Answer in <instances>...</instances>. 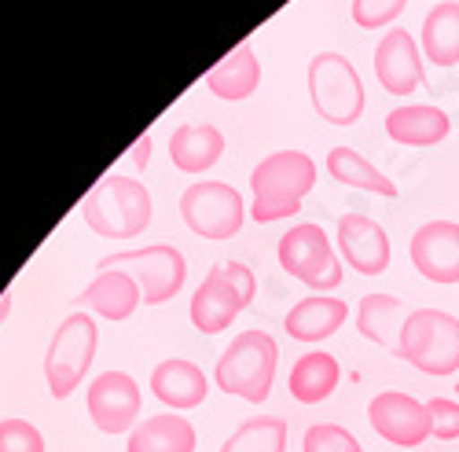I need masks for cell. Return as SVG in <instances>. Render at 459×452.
<instances>
[{
	"label": "cell",
	"mask_w": 459,
	"mask_h": 452,
	"mask_svg": "<svg viewBox=\"0 0 459 452\" xmlns=\"http://www.w3.org/2000/svg\"><path fill=\"white\" fill-rule=\"evenodd\" d=\"M408 0H353V22L360 30H378V26H390L401 12H404Z\"/></svg>",
	"instance_id": "f546056e"
},
{
	"label": "cell",
	"mask_w": 459,
	"mask_h": 452,
	"mask_svg": "<svg viewBox=\"0 0 459 452\" xmlns=\"http://www.w3.org/2000/svg\"><path fill=\"white\" fill-rule=\"evenodd\" d=\"M129 452H195V427L184 416L162 412V416L143 420L129 434Z\"/></svg>",
	"instance_id": "484cf974"
},
{
	"label": "cell",
	"mask_w": 459,
	"mask_h": 452,
	"mask_svg": "<svg viewBox=\"0 0 459 452\" xmlns=\"http://www.w3.org/2000/svg\"><path fill=\"white\" fill-rule=\"evenodd\" d=\"M100 273L107 269H122L140 283L143 294V306H162V301L177 298V291L187 280V261L177 247L155 243V247H140V250H122V254H110L100 257Z\"/></svg>",
	"instance_id": "ba28073f"
},
{
	"label": "cell",
	"mask_w": 459,
	"mask_h": 452,
	"mask_svg": "<svg viewBox=\"0 0 459 452\" xmlns=\"http://www.w3.org/2000/svg\"><path fill=\"white\" fill-rule=\"evenodd\" d=\"M180 217L195 236L221 243V239H232L243 229L247 206L232 184L203 180V184H191L180 196Z\"/></svg>",
	"instance_id": "30bf717a"
},
{
	"label": "cell",
	"mask_w": 459,
	"mask_h": 452,
	"mask_svg": "<svg viewBox=\"0 0 459 452\" xmlns=\"http://www.w3.org/2000/svg\"><path fill=\"white\" fill-rule=\"evenodd\" d=\"M423 56L434 66H455L459 63V0H441L423 19V33H419Z\"/></svg>",
	"instance_id": "603a6c76"
},
{
	"label": "cell",
	"mask_w": 459,
	"mask_h": 452,
	"mask_svg": "<svg viewBox=\"0 0 459 452\" xmlns=\"http://www.w3.org/2000/svg\"><path fill=\"white\" fill-rule=\"evenodd\" d=\"M452 133V122L441 107L430 103H404L386 115V136L404 147H434Z\"/></svg>",
	"instance_id": "ac0fdd59"
},
{
	"label": "cell",
	"mask_w": 459,
	"mask_h": 452,
	"mask_svg": "<svg viewBox=\"0 0 459 452\" xmlns=\"http://www.w3.org/2000/svg\"><path fill=\"white\" fill-rule=\"evenodd\" d=\"M327 173L338 180V184H350V187H360V192H375L382 199H397V184L382 173L378 166H371L357 147H346L338 143L327 151Z\"/></svg>",
	"instance_id": "d4e9b609"
},
{
	"label": "cell",
	"mask_w": 459,
	"mask_h": 452,
	"mask_svg": "<svg viewBox=\"0 0 459 452\" xmlns=\"http://www.w3.org/2000/svg\"><path fill=\"white\" fill-rule=\"evenodd\" d=\"M280 269L294 280H301L305 287L313 291H334L342 283V265L334 257V247L327 239V232L320 229V224L305 221V224H294L290 232H283L280 239Z\"/></svg>",
	"instance_id": "9c48e42d"
},
{
	"label": "cell",
	"mask_w": 459,
	"mask_h": 452,
	"mask_svg": "<svg viewBox=\"0 0 459 452\" xmlns=\"http://www.w3.org/2000/svg\"><path fill=\"white\" fill-rule=\"evenodd\" d=\"M0 452H45V438L26 420H0Z\"/></svg>",
	"instance_id": "f1b7e54d"
},
{
	"label": "cell",
	"mask_w": 459,
	"mask_h": 452,
	"mask_svg": "<svg viewBox=\"0 0 459 452\" xmlns=\"http://www.w3.org/2000/svg\"><path fill=\"white\" fill-rule=\"evenodd\" d=\"M74 301H78V306H85V309H92V313H100V317H107V320H129V317L140 309L143 294H140V283H136L129 273L107 269V273H100Z\"/></svg>",
	"instance_id": "e0dca14e"
},
{
	"label": "cell",
	"mask_w": 459,
	"mask_h": 452,
	"mask_svg": "<svg viewBox=\"0 0 459 452\" xmlns=\"http://www.w3.org/2000/svg\"><path fill=\"white\" fill-rule=\"evenodd\" d=\"M8 313H12V291H4V294H0V324L8 320Z\"/></svg>",
	"instance_id": "d6a6232c"
},
{
	"label": "cell",
	"mask_w": 459,
	"mask_h": 452,
	"mask_svg": "<svg viewBox=\"0 0 459 452\" xmlns=\"http://www.w3.org/2000/svg\"><path fill=\"white\" fill-rule=\"evenodd\" d=\"M224 155V133L206 122L177 126L169 136V162L180 173H206Z\"/></svg>",
	"instance_id": "ffe728a7"
},
{
	"label": "cell",
	"mask_w": 459,
	"mask_h": 452,
	"mask_svg": "<svg viewBox=\"0 0 459 452\" xmlns=\"http://www.w3.org/2000/svg\"><path fill=\"white\" fill-rule=\"evenodd\" d=\"M408 324L404 301L394 294H364L357 306V331L375 346H386L390 353L401 350V331Z\"/></svg>",
	"instance_id": "44dd1931"
},
{
	"label": "cell",
	"mask_w": 459,
	"mask_h": 452,
	"mask_svg": "<svg viewBox=\"0 0 459 452\" xmlns=\"http://www.w3.org/2000/svg\"><path fill=\"white\" fill-rule=\"evenodd\" d=\"M276 364H280V346L269 331H243L232 338L217 361V387L232 397H243L250 404H264L273 394L276 379Z\"/></svg>",
	"instance_id": "3957f363"
},
{
	"label": "cell",
	"mask_w": 459,
	"mask_h": 452,
	"mask_svg": "<svg viewBox=\"0 0 459 452\" xmlns=\"http://www.w3.org/2000/svg\"><path fill=\"white\" fill-rule=\"evenodd\" d=\"M313 184H316V162L305 151H273L250 173V187H254L250 217L257 224H273L298 213L301 199L313 192Z\"/></svg>",
	"instance_id": "6da1fadb"
},
{
	"label": "cell",
	"mask_w": 459,
	"mask_h": 452,
	"mask_svg": "<svg viewBox=\"0 0 459 452\" xmlns=\"http://www.w3.org/2000/svg\"><path fill=\"white\" fill-rule=\"evenodd\" d=\"M96 346H100V331L89 313H70L56 327L48 353H45V379H48V390L56 401H66L82 387L85 371L96 361Z\"/></svg>",
	"instance_id": "52a82bcc"
},
{
	"label": "cell",
	"mask_w": 459,
	"mask_h": 452,
	"mask_svg": "<svg viewBox=\"0 0 459 452\" xmlns=\"http://www.w3.org/2000/svg\"><path fill=\"white\" fill-rule=\"evenodd\" d=\"M85 404H89V416H92L96 430L129 434L136 416H140V387L126 371H103L89 383Z\"/></svg>",
	"instance_id": "4fadbf2b"
},
{
	"label": "cell",
	"mask_w": 459,
	"mask_h": 452,
	"mask_svg": "<svg viewBox=\"0 0 459 452\" xmlns=\"http://www.w3.org/2000/svg\"><path fill=\"white\" fill-rule=\"evenodd\" d=\"M350 317V306L342 298H331V294H309L301 298L298 306H290L283 327L290 338H298V343H324V338H331L342 324H346Z\"/></svg>",
	"instance_id": "2e32d148"
},
{
	"label": "cell",
	"mask_w": 459,
	"mask_h": 452,
	"mask_svg": "<svg viewBox=\"0 0 459 452\" xmlns=\"http://www.w3.org/2000/svg\"><path fill=\"white\" fill-rule=\"evenodd\" d=\"M430 420H434V438L437 441H455L459 438V404L452 397H430Z\"/></svg>",
	"instance_id": "4dcf8cb0"
},
{
	"label": "cell",
	"mask_w": 459,
	"mask_h": 452,
	"mask_svg": "<svg viewBox=\"0 0 459 452\" xmlns=\"http://www.w3.org/2000/svg\"><path fill=\"white\" fill-rule=\"evenodd\" d=\"M408 254H411L415 273L423 280L441 283V287L459 283V224L455 221L419 224L408 243Z\"/></svg>",
	"instance_id": "5bb4252c"
},
{
	"label": "cell",
	"mask_w": 459,
	"mask_h": 452,
	"mask_svg": "<svg viewBox=\"0 0 459 452\" xmlns=\"http://www.w3.org/2000/svg\"><path fill=\"white\" fill-rule=\"evenodd\" d=\"M257 82H261V66H257V56L250 45L232 48L206 74V89L221 100H247V96H254Z\"/></svg>",
	"instance_id": "cb8c5ba5"
},
{
	"label": "cell",
	"mask_w": 459,
	"mask_h": 452,
	"mask_svg": "<svg viewBox=\"0 0 459 452\" xmlns=\"http://www.w3.org/2000/svg\"><path fill=\"white\" fill-rule=\"evenodd\" d=\"M221 452H287V423L280 416H254L228 434Z\"/></svg>",
	"instance_id": "4316f807"
},
{
	"label": "cell",
	"mask_w": 459,
	"mask_h": 452,
	"mask_svg": "<svg viewBox=\"0 0 459 452\" xmlns=\"http://www.w3.org/2000/svg\"><path fill=\"white\" fill-rule=\"evenodd\" d=\"M309 100L327 126H353L364 115V82L342 52L309 59Z\"/></svg>",
	"instance_id": "8992f818"
},
{
	"label": "cell",
	"mask_w": 459,
	"mask_h": 452,
	"mask_svg": "<svg viewBox=\"0 0 459 452\" xmlns=\"http://www.w3.org/2000/svg\"><path fill=\"white\" fill-rule=\"evenodd\" d=\"M334 243L350 261V269L360 276H382L390 269V236L378 221L364 213H342Z\"/></svg>",
	"instance_id": "9a60e30c"
},
{
	"label": "cell",
	"mask_w": 459,
	"mask_h": 452,
	"mask_svg": "<svg viewBox=\"0 0 459 452\" xmlns=\"http://www.w3.org/2000/svg\"><path fill=\"white\" fill-rule=\"evenodd\" d=\"M375 78L390 96H411L419 85L427 82L423 48H419V41L404 26H390L386 37H378V45H375Z\"/></svg>",
	"instance_id": "7c38bea8"
},
{
	"label": "cell",
	"mask_w": 459,
	"mask_h": 452,
	"mask_svg": "<svg viewBox=\"0 0 459 452\" xmlns=\"http://www.w3.org/2000/svg\"><path fill=\"white\" fill-rule=\"evenodd\" d=\"M133 162H136L140 170H143V166L151 162V136H147V133H143V136H140V140L133 143Z\"/></svg>",
	"instance_id": "1f68e13d"
},
{
	"label": "cell",
	"mask_w": 459,
	"mask_h": 452,
	"mask_svg": "<svg viewBox=\"0 0 459 452\" xmlns=\"http://www.w3.org/2000/svg\"><path fill=\"white\" fill-rule=\"evenodd\" d=\"M301 452H364V445L338 423H313L305 430Z\"/></svg>",
	"instance_id": "83f0119b"
},
{
	"label": "cell",
	"mask_w": 459,
	"mask_h": 452,
	"mask_svg": "<svg viewBox=\"0 0 459 452\" xmlns=\"http://www.w3.org/2000/svg\"><path fill=\"white\" fill-rule=\"evenodd\" d=\"M82 217L103 239H136L151 224V192L136 177L110 173L82 203Z\"/></svg>",
	"instance_id": "7a4b0ae2"
},
{
	"label": "cell",
	"mask_w": 459,
	"mask_h": 452,
	"mask_svg": "<svg viewBox=\"0 0 459 452\" xmlns=\"http://www.w3.org/2000/svg\"><path fill=\"white\" fill-rule=\"evenodd\" d=\"M455 397H459V383H455Z\"/></svg>",
	"instance_id": "836d02e7"
},
{
	"label": "cell",
	"mask_w": 459,
	"mask_h": 452,
	"mask_svg": "<svg viewBox=\"0 0 459 452\" xmlns=\"http://www.w3.org/2000/svg\"><path fill=\"white\" fill-rule=\"evenodd\" d=\"M338 379H342L338 357L327 350H309L294 361L287 387H290V397L298 404H320L338 390Z\"/></svg>",
	"instance_id": "7402d4cb"
},
{
	"label": "cell",
	"mask_w": 459,
	"mask_h": 452,
	"mask_svg": "<svg viewBox=\"0 0 459 452\" xmlns=\"http://www.w3.org/2000/svg\"><path fill=\"white\" fill-rule=\"evenodd\" d=\"M368 423L378 438H386L397 448H419L434 438V420L427 401H419L404 390H382L368 404Z\"/></svg>",
	"instance_id": "8fae6325"
},
{
	"label": "cell",
	"mask_w": 459,
	"mask_h": 452,
	"mask_svg": "<svg viewBox=\"0 0 459 452\" xmlns=\"http://www.w3.org/2000/svg\"><path fill=\"white\" fill-rule=\"evenodd\" d=\"M257 280L243 261H221L191 294V324L203 335H221L254 301Z\"/></svg>",
	"instance_id": "5b68a950"
},
{
	"label": "cell",
	"mask_w": 459,
	"mask_h": 452,
	"mask_svg": "<svg viewBox=\"0 0 459 452\" xmlns=\"http://www.w3.org/2000/svg\"><path fill=\"white\" fill-rule=\"evenodd\" d=\"M206 375L199 364L191 361H180V357H169L162 364H155V371H151V394H155L162 404L169 408H195L206 401Z\"/></svg>",
	"instance_id": "d6986e66"
},
{
	"label": "cell",
	"mask_w": 459,
	"mask_h": 452,
	"mask_svg": "<svg viewBox=\"0 0 459 452\" xmlns=\"http://www.w3.org/2000/svg\"><path fill=\"white\" fill-rule=\"evenodd\" d=\"M401 361L423 375H455L459 371V317L445 309H411L401 331Z\"/></svg>",
	"instance_id": "277c9868"
}]
</instances>
